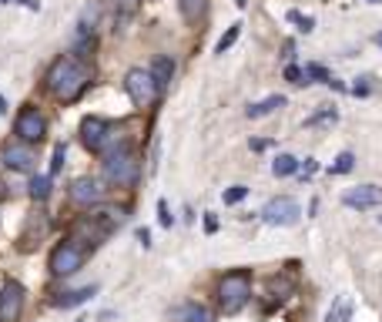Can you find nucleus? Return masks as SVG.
Returning a JSON list of instances; mask_svg holds the SVG:
<instances>
[{
  "label": "nucleus",
  "mask_w": 382,
  "mask_h": 322,
  "mask_svg": "<svg viewBox=\"0 0 382 322\" xmlns=\"http://www.w3.org/2000/svg\"><path fill=\"white\" fill-rule=\"evenodd\" d=\"M342 201L349 208H376V205H382V188L379 185H359V188H349Z\"/></svg>",
  "instance_id": "obj_11"
},
{
  "label": "nucleus",
  "mask_w": 382,
  "mask_h": 322,
  "mask_svg": "<svg viewBox=\"0 0 382 322\" xmlns=\"http://www.w3.org/2000/svg\"><path fill=\"white\" fill-rule=\"evenodd\" d=\"M379 47H382V34H379Z\"/></svg>",
  "instance_id": "obj_34"
},
{
  "label": "nucleus",
  "mask_w": 382,
  "mask_h": 322,
  "mask_svg": "<svg viewBox=\"0 0 382 322\" xmlns=\"http://www.w3.org/2000/svg\"><path fill=\"white\" fill-rule=\"evenodd\" d=\"M84 259H88V248L84 246H77L74 239L61 242V246L50 252V272L54 276H71V272H77L84 265Z\"/></svg>",
  "instance_id": "obj_5"
},
{
  "label": "nucleus",
  "mask_w": 382,
  "mask_h": 322,
  "mask_svg": "<svg viewBox=\"0 0 382 322\" xmlns=\"http://www.w3.org/2000/svg\"><path fill=\"white\" fill-rule=\"evenodd\" d=\"M107 135H111V124L104 118H84L81 121V145L88 152H104Z\"/></svg>",
  "instance_id": "obj_10"
},
{
  "label": "nucleus",
  "mask_w": 382,
  "mask_h": 322,
  "mask_svg": "<svg viewBox=\"0 0 382 322\" xmlns=\"http://www.w3.org/2000/svg\"><path fill=\"white\" fill-rule=\"evenodd\" d=\"M4 165L11 171H34L37 165V154H34L31 145H24V141H11V145H4Z\"/></svg>",
  "instance_id": "obj_9"
},
{
  "label": "nucleus",
  "mask_w": 382,
  "mask_h": 322,
  "mask_svg": "<svg viewBox=\"0 0 382 322\" xmlns=\"http://www.w3.org/2000/svg\"><path fill=\"white\" fill-rule=\"evenodd\" d=\"M0 114H7V101L4 98H0Z\"/></svg>",
  "instance_id": "obj_31"
},
{
  "label": "nucleus",
  "mask_w": 382,
  "mask_h": 322,
  "mask_svg": "<svg viewBox=\"0 0 382 322\" xmlns=\"http://www.w3.org/2000/svg\"><path fill=\"white\" fill-rule=\"evenodd\" d=\"M141 175V161H138V152L131 145H118L114 152H107L104 158V178L118 188H131L138 182Z\"/></svg>",
  "instance_id": "obj_2"
},
{
  "label": "nucleus",
  "mask_w": 382,
  "mask_h": 322,
  "mask_svg": "<svg viewBox=\"0 0 382 322\" xmlns=\"http://www.w3.org/2000/svg\"><path fill=\"white\" fill-rule=\"evenodd\" d=\"M4 199H7V185L0 182V201H4Z\"/></svg>",
  "instance_id": "obj_30"
},
{
  "label": "nucleus",
  "mask_w": 382,
  "mask_h": 322,
  "mask_svg": "<svg viewBox=\"0 0 382 322\" xmlns=\"http://www.w3.org/2000/svg\"><path fill=\"white\" fill-rule=\"evenodd\" d=\"M151 77H154V84L158 88H168L171 84V77H175V61L171 58H154V67H151Z\"/></svg>",
  "instance_id": "obj_14"
},
{
  "label": "nucleus",
  "mask_w": 382,
  "mask_h": 322,
  "mask_svg": "<svg viewBox=\"0 0 382 322\" xmlns=\"http://www.w3.org/2000/svg\"><path fill=\"white\" fill-rule=\"evenodd\" d=\"M61 168H64V145H57V148H54V161H50V178Z\"/></svg>",
  "instance_id": "obj_26"
},
{
  "label": "nucleus",
  "mask_w": 382,
  "mask_h": 322,
  "mask_svg": "<svg viewBox=\"0 0 382 322\" xmlns=\"http://www.w3.org/2000/svg\"><path fill=\"white\" fill-rule=\"evenodd\" d=\"M184 319H188V322H214V316H212V312H208L205 306H188Z\"/></svg>",
  "instance_id": "obj_21"
},
{
  "label": "nucleus",
  "mask_w": 382,
  "mask_h": 322,
  "mask_svg": "<svg viewBox=\"0 0 382 322\" xmlns=\"http://www.w3.org/2000/svg\"><path fill=\"white\" fill-rule=\"evenodd\" d=\"M285 77H289L292 84H306L302 77H306V71H299V67H285Z\"/></svg>",
  "instance_id": "obj_29"
},
{
  "label": "nucleus",
  "mask_w": 382,
  "mask_h": 322,
  "mask_svg": "<svg viewBox=\"0 0 382 322\" xmlns=\"http://www.w3.org/2000/svg\"><path fill=\"white\" fill-rule=\"evenodd\" d=\"M306 77H315V81H322V84H336V81L329 77V71H325V67H319V64H308Z\"/></svg>",
  "instance_id": "obj_23"
},
{
  "label": "nucleus",
  "mask_w": 382,
  "mask_h": 322,
  "mask_svg": "<svg viewBox=\"0 0 382 322\" xmlns=\"http://www.w3.org/2000/svg\"><path fill=\"white\" fill-rule=\"evenodd\" d=\"M245 195H248V188H245V185H235V188H228V192H225V205H238Z\"/></svg>",
  "instance_id": "obj_24"
},
{
  "label": "nucleus",
  "mask_w": 382,
  "mask_h": 322,
  "mask_svg": "<svg viewBox=\"0 0 382 322\" xmlns=\"http://www.w3.org/2000/svg\"><path fill=\"white\" fill-rule=\"evenodd\" d=\"M248 299H252V279H248V272H228V276L218 282V306H221V312L231 316Z\"/></svg>",
  "instance_id": "obj_3"
},
{
  "label": "nucleus",
  "mask_w": 382,
  "mask_h": 322,
  "mask_svg": "<svg viewBox=\"0 0 382 322\" xmlns=\"http://www.w3.org/2000/svg\"><path fill=\"white\" fill-rule=\"evenodd\" d=\"M299 171V158H292V154H278L275 161H272V175L275 178H289Z\"/></svg>",
  "instance_id": "obj_17"
},
{
  "label": "nucleus",
  "mask_w": 382,
  "mask_h": 322,
  "mask_svg": "<svg viewBox=\"0 0 382 322\" xmlns=\"http://www.w3.org/2000/svg\"><path fill=\"white\" fill-rule=\"evenodd\" d=\"M71 199L77 201V205H97V201L104 199V185L97 182V178H77L74 185H71Z\"/></svg>",
  "instance_id": "obj_12"
},
{
  "label": "nucleus",
  "mask_w": 382,
  "mask_h": 322,
  "mask_svg": "<svg viewBox=\"0 0 382 322\" xmlns=\"http://www.w3.org/2000/svg\"><path fill=\"white\" fill-rule=\"evenodd\" d=\"M261 218L268 225H295L302 218V205L295 199H289V195H282V199H272L261 208Z\"/></svg>",
  "instance_id": "obj_7"
},
{
  "label": "nucleus",
  "mask_w": 382,
  "mask_h": 322,
  "mask_svg": "<svg viewBox=\"0 0 382 322\" xmlns=\"http://www.w3.org/2000/svg\"><path fill=\"white\" fill-rule=\"evenodd\" d=\"M4 4H24V0H4ZM27 4H31V0H27ZM34 7H37V4H34Z\"/></svg>",
  "instance_id": "obj_32"
},
{
  "label": "nucleus",
  "mask_w": 382,
  "mask_h": 322,
  "mask_svg": "<svg viewBox=\"0 0 382 322\" xmlns=\"http://www.w3.org/2000/svg\"><path fill=\"white\" fill-rule=\"evenodd\" d=\"M178 4H182V17H184V20H191V24H195V20L205 14V4H208V0H178Z\"/></svg>",
  "instance_id": "obj_18"
},
{
  "label": "nucleus",
  "mask_w": 382,
  "mask_h": 322,
  "mask_svg": "<svg viewBox=\"0 0 382 322\" xmlns=\"http://www.w3.org/2000/svg\"><path fill=\"white\" fill-rule=\"evenodd\" d=\"M352 319V295H339L332 309L325 312V322H349Z\"/></svg>",
  "instance_id": "obj_15"
},
{
  "label": "nucleus",
  "mask_w": 382,
  "mask_h": 322,
  "mask_svg": "<svg viewBox=\"0 0 382 322\" xmlns=\"http://www.w3.org/2000/svg\"><path fill=\"white\" fill-rule=\"evenodd\" d=\"M88 84H91V71H88L84 64L71 61V58L54 61V67L47 71V88H50V91H54V98H57V101H64V105L77 101L81 94L88 91Z\"/></svg>",
  "instance_id": "obj_1"
},
{
  "label": "nucleus",
  "mask_w": 382,
  "mask_h": 322,
  "mask_svg": "<svg viewBox=\"0 0 382 322\" xmlns=\"http://www.w3.org/2000/svg\"><path fill=\"white\" fill-rule=\"evenodd\" d=\"M275 107H285V98H282V94H272V98H265L259 105H248V118H265V114H272Z\"/></svg>",
  "instance_id": "obj_16"
},
{
  "label": "nucleus",
  "mask_w": 382,
  "mask_h": 322,
  "mask_svg": "<svg viewBox=\"0 0 382 322\" xmlns=\"http://www.w3.org/2000/svg\"><path fill=\"white\" fill-rule=\"evenodd\" d=\"M14 131H17V141H24V145H37V141H44V135H47L44 114H41L37 107H24L20 118H17V124H14Z\"/></svg>",
  "instance_id": "obj_6"
},
{
  "label": "nucleus",
  "mask_w": 382,
  "mask_h": 322,
  "mask_svg": "<svg viewBox=\"0 0 382 322\" xmlns=\"http://www.w3.org/2000/svg\"><path fill=\"white\" fill-rule=\"evenodd\" d=\"M369 4H382V0H369Z\"/></svg>",
  "instance_id": "obj_33"
},
{
  "label": "nucleus",
  "mask_w": 382,
  "mask_h": 322,
  "mask_svg": "<svg viewBox=\"0 0 382 322\" xmlns=\"http://www.w3.org/2000/svg\"><path fill=\"white\" fill-rule=\"evenodd\" d=\"M94 292H97V286H88V289H74V292H61V295H54V299H50V306H57V309L84 306L88 299H94Z\"/></svg>",
  "instance_id": "obj_13"
},
{
  "label": "nucleus",
  "mask_w": 382,
  "mask_h": 322,
  "mask_svg": "<svg viewBox=\"0 0 382 322\" xmlns=\"http://www.w3.org/2000/svg\"><path fill=\"white\" fill-rule=\"evenodd\" d=\"M285 292H292V282H278V279H275V282H272V295L282 302V299H289Z\"/></svg>",
  "instance_id": "obj_27"
},
{
  "label": "nucleus",
  "mask_w": 382,
  "mask_h": 322,
  "mask_svg": "<svg viewBox=\"0 0 382 322\" xmlns=\"http://www.w3.org/2000/svg\"><path fill=\"white\" fill-rule=\"evenodd\" d=\"M124 88H128V98L135 101V107H151L154 101H158V94H161V88L154 84L151 71H141V67L128 71V77H124Z\"/></svg>",
  "instance_id": "obj_4"
},
{
  "label": "nucleus",
  "mask_w": 382,
  "mask_h": 322,
  "mask_svg": "<svg viewBox=\"0 0 382 322\" xmlns=\"http://www.w3.org/2000/svg\"><path fill=\"white\" fill-rule=\"evenodd\" d=\"M24 299H27V292L20 282H4L0 286V322H17L20 319V312H24Z\"/></svg>",
  "instance_id": "obj_8"
},
{
  "label": "nucleus",
  "mask_w": 382,
  "mask_h": 322,
  "mask_svg": "<svg viewBox=\"0 0 382 322\" xmlns=\"http://www.w3.org/2000/svg\"><path fill=\"white\" fill-rule=\"evenodd\" d=\"M352 165H355V158L349 152H342L336 158V165H332V175H346V171H352Z\"/></svg>",
  "instance_id": "obj_22"
},
{
  "label": "nucleus",
  "mask_w": 382,
  "mask_h": 322,
  "mask_svg": "<svg viewBox=\"0 0 382 322\" xmlns=\"http://www.w3.org/2000/svg\"><path fill=\"white\" fill-rule=\"evenodd\" d=\"M47 195H50V175H37V178H31V199L44 201Z\"/></svg>",
  "instance_id": "obj_19"
},
{
  "label": "nucleus",
  "mask_w": 382,
  "mask_h": 322,
  "mask_svg": "<svg viewBox=\"0 0 382 322\" xmlns=\"http://www.w3.org/2000/svg\"><path fill=\"white\" fill-rule=\"evenodd\" d=\"M289 20H292V24H299V27H302V31H312V27H315V20H312V17H302V14H299V11H289Z\"/></svg>",
  "instance_id": "obj_25"
},
{
  "label": "nucleus",
  "mask_w": 382,
  "mask_h": 322,
  "mask_svg": "<svg viewBox=\"0 0 382 322\" xmlns=\"http://www.w3.org/2000/svg\"><path fill=\"white\" fill-rule=\"evenodd\" d=\"M238 34H242V24H235V27H228V34H225V37L218 41V47H214V54H225V51H228V47L235 44V41H238Z\"/></svg>",
  "instance_id": "obj_20"
},
{
  "label": "nucleus",
  "mask_w": 382,
  "mask_h": 322,
  "mask_svg": "<svg viewBox=\"0 0 382 322\" xmlns=\"http://www.w3.org/2000/svg\"><path fill=\"white\" fill-rule=\"evenodd\" d=\"M158 222L165 225V229H171V215H168V201H158Z\"/></svg>",
  "instance_id": "obj_28"
}]
</instances>
